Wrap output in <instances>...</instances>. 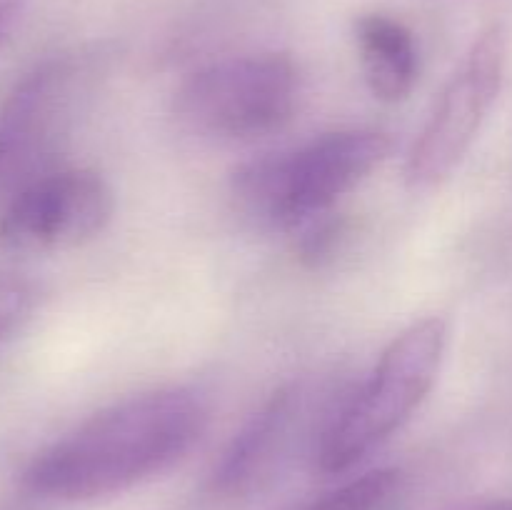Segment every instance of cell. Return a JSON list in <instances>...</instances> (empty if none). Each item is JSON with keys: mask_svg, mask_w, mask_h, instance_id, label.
I'll return each mask as SVG.
<instances>
[{"mask_svg": "<svg viewBox=\"0 0 512 510\" xmlns=\"http://www.w3.org/2000/svg\"><path fill=\"white\" fill-rule=\"evenodd\" d=\"M208 405L193 388L133 395L40 450L23 473L25 490L55 503H88L168 473L203 438Z\"/></svg>", "mask_w": 512, "mask_h": 510, "instance_id": "cell-1", "label": "cell"}, {"mask_svg": "<svg viewBox=\"0 0 512 510\" xmlns=\"http://www.w3.org/2000/svg\"><path fill=\"white\" fill-rule=\"evenodd\" d=\"M393 140L375 128L323 133L283 153H265L238 165L230 195L240 215L263 230L295 233L358 188L388 160Z\"/></svg>", "mask_w": 512, "mask_h": 510, "instance_id": "cell-2", "label": "cell"}, {"mask_svg": "<svg viewBox=\"0 0 512 510\" xmlns=\"http://www.w3.org/2000/svg\"><path fill=\"white\" fill-rule=\"evenodd\" d=\"M450 330L438 315L400 330L368 378L343 395L325 425L313 458L323 473L340 475L388 443L438 383Z\"/></svg>", "mask_w": 512, "mask_h": 510, "instance_id": "cell-3", "label": "cell"}, {"mask_svg": "<svg viewBox=\"0 0 512 510\" xmlns=\"http://www.w3.org/2000/svg\"><path fill=\"white\" fill-rule=\"evenodd\" d=\"M103 75L93 55H58L23 75L0 100V205L60 155Z\"/></svg>", "mask_w": 512, "mask_h": 510, "instance_id": "cell-4", "label": "cell"}, {"mask_svg": "<svg viewBox=\"0 0 512 510\" xmlns=\"http://www.w3.org/2000/svg\"><path fill=\"white\" fill-rule=\"evenodd\" d=\"M303 78L283 53L215 60L190 73L173 95L180 128L205 140L240 143L283 130L295 118Z\"/></svg>", "mask_w": 512, "mask_h": 510, "instance_id": "cell-5", "label": "cell"}, {"mask_svg": "<svg viewBox=\"0 0 512 510\" xmlns=\"http://www.w3.org/2000/svg\"><path fill=\"white\" fill-rule=\"evenodd\" d=\"M505 63V33L500 25H493L470 45L410 148L405 160V183L410 188H438L458 170L498 100L505 80Z\"/></svg>", "mask_w": 512, "mask_h": 510, "instance_id": "cell-6", "label": "cell"}, {"mask_svg": "<svg viewBox=\"0 0 512 510\" xmlns=\"http://www.w3.org/2000/svg\"><path fill=\"white\" fill-rule=\"evenodd\" d=\"M343 395L330 390L328 380L313 378L275 390L230 440L215 465L213 488L240 498L268 483L300 445L310 443L315 453Z\"/></svg>", "mask_w": 512, "mask_h": 510, "instance_id": "cell-7", "label": "cell"}, {"mask_svg": "<svg viewBox=\"0 0 512 510\" xmlns=\"http://www.w3.org/2000/svg\"><path fill=\"white\" fill-rule=\"evenodd\" d=\"M115 198L90 168H55L0 205V248L50 253L93 240L108 228Z\"/></svg>", "mask_w": 512, "mask_h": 510, "instance_id": "cell-8", "label": "cell"}, {"mask_svg": "<svg viewBox=\"0 0 512 510\" xmlns=\"http://www.w3.org/2000/svg\"><path fill=\"white\" fill-rule=\"evenodd\" d=\"M355 43L365 85L383 103H400L420 78V50L408 25L385 13H365L355 20Z\"/></svg>", "mask_w": 512, "mask_h": 510, "instance_id": "cell-9", "label": "cell"}, {"mask_svg": "<svg viewBox=\"0 0 512 510\" xmlns=\"http://www.w3.org/2000/svg\"><path fill=\"white\" fill-rule=\"evenodd\" d=\"M400 493L403 473L395 468H378L330 490L300 510H393Z\"/></svg>", "mask_w": 512, "mask_h": 510, "instance_id": "cell-10", "label": "cell"}, {"mask_svg": "<svg viewBox=\"0 0 512 510\" xmlns=\"http://www.w3.org/2000/svg\"><path fill=\"white\" fill-rule=\"evenodd\" d=\"M295 250L305 265L320 268L335 258L345 238V220L338 213H325L295 230Z\"/></svg>", "mask_w": 512, "mask_h": 510, "instance_id": "cell-11", "label": "cell"}, {"mask_svg": "<svg viewBox=\"0 0 512 510\" xmlns=\"http://www.w3.org/2000/svg\"><path fill=\"white\" fill-rule=\"evenodd\" d=\"M35 293L28 283L15 278H0V343L20 328L33 310Z\"/></svg>", "mask_w": 512, "mask_h": 510, "instance_id": "cell-12", "label": "cell"}, {"mask_svg": "<svg viewBox=\"0 0 512 510\" xmlns=\"http://www.w3.org/2000/svg\"><path fill=\"white\" fill-rule=\"evenodd\" d=\"M25 8H28V0H0V48L18 30Z\"/></svg>", "mask_w": 512, "mask_h": 510, "instance_id": "cell-13", "label": "cell"}, {"mask_svg": "<svg viewBox=\"0 0 512 510\" xmlns=\"http://www.w3.org/2000/svg\"><path fill=\"white\" fill-rule=\"evenodd\" d=\"M475 510H512V503H500V505H485V508H475Z\"/></svg>", "mask_w": 512, "mask_h": 510, "instance_id": "cell-14", "label": "cell"}]
</instances>
